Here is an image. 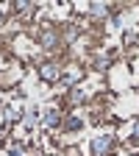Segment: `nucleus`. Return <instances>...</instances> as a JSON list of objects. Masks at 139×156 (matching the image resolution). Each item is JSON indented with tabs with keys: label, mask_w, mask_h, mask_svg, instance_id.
<instances>
[{
	"label": "nucleus",
	"mask_w": 139,
	"mask_h": 156,
	"mask_svg": "<svg viewBox=\"0 0 139 156\" xmlns=\"http://www.w3.org/2000/svg\"><path fill=\"white\" fill-rule=\"evenodd\" d=\"M111 148V140L109 136H103V140H95V153H106Z\"/></svg>",
	"instance_id": "nucleus-1"
},
{
	"label": "nucleus",
	"mask_w": 139,
	"mask_h": 156,
	"mask_svg": "<svg viewBox=\"0 0 139 156\" xmlns=\"http://www.w3.org/2000/svg\"><path fill=\"white\" fill-rule=\"evenodd\" d=\"M42 75L47 78V81H53V78H56V67H53V64H45V67H42Z\"/></svg>",
	"instance_id": "nucleus-2"
},
{
	"label": "nucleus",
	"mask_w": 139,
	"mask_h": 156,
	"mask_svg": "<svg viewBox=\"0 0 139 156\" xmlns=\"http://www.w3.org/2000/svg\"><path fill=\"white\" fill-rule=\"evenodd\" d=\"M56 120H58V114H53V112H50V114H47V126H56Z\"/></svg>",
	"instance_id": "nucleus-3"
},
{
	"label": "nucleus",
	"mask_w": 139,
	"mask_h": 156,
	"mask_svg": "<svg viewBox=\"0 0 139 156\" xmlns=\"http://www.w3.org/2000/svg\"><path fill=\"white\" fill-rule=\"evenodd\" d=\"M0 20H3V14H0Z\"/></svg>",
	"instance_id": "nucleus-4"
}]
</instances>
